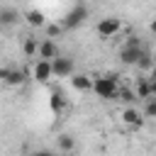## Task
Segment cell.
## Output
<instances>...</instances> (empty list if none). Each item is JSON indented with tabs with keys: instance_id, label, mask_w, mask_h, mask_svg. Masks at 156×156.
Here are the masks:
<instances>
[{
	"instance_id": "6da1fadb",
	"label": "cell",
	"mask_w": 156,
	"mask_h": 156,
	"mask_svg": "<svg viewBox=\"0 0 156 156\" xmlns=\"http://www.w3.org/2000/svg\"><path fill=\"white\" fill-rule=\"evenodd\" d=\"M93 93L102 100H112L119 95V83L115 76H98L93 78Z\"/></svg>"
},
{
	"instance_id": "7a4b0ae2",
	"label": "cell",
	"mask_w": 156,
	"mask_h": 156,
	"mask_svg": "<svg viewBox=\"0 0 156 156\" xmlns=\"http://www.w3.org/2000/svg\"><path fill=\"white\" fill-rule=\"evenodd\" d=\"M141 56H144V49H141V41H139L136 37H129L127 44L119 49V58H122V63H127V66H139Z\"/></svg>"
},
{
	"instance_id": "3957f363",
	"label": "cell",
	"mask_w": 156,
	"mask_h": 156,
	"mask_svg": "<svg viewBox=\"0 0 156 156\" xmlns=\"http://www.w3.org/2000/svg\"><path fill=\"white\" fill-rule=\"evenodd\" d=\"M85 20H88V5H85V2H78V5H73V7L63 15L61 27H63V29H76V27H80Z\"/></svg>"
},
{
	"instance_id": "277c9868",
	"label": "cell",
	"mask_w": 156,
	"mask_h": 156,
	"mask_svg": "<svg viewBox=\"0 0 156 156\" xmlns=\"http://www.w3.org/2000/svg\"><path fill=\"white\" fill-rule=\"evenodd\" d=\"M95 29H98V34H100L102 39H112V37H117V34L122 32V22H119L117 17H102Z\"/></svg>"
},
{
	"instance_id": "5b68a950",
	"label": "cell",
	"mask_w": 156,
	"mask_h": 156,
	"mask_svg": "<svg viewBox=\"0 0 156 156\" xmlns=\"http://www.w3.org/2000/svg\"><path fill=\"white\" fill-rule=\"evenodd\" d=\"M41 61H54V58H58L61 54H58V44L54 41V39H39V54H37Z\"/></svg>"
},
{
	"instance_id": "8992f818",
	"label": "cell",
	"mask_w": 156,
	"mask_h": 156,
	"mask_svg": "<svg viewBox=\"0 0 156 156\" xmlns=\"http://www.w3.org/2000/svg\"><path fill=\"white\" fill-rule=\"evenodd\" d=\"M51 71L56 78H68V76H73V61L68 56H58L51 61Z\"/></svg>"
},
{
	"instance_id": "52a82bcc",
	"label": "cell",
	"mask_w": 156,
	"mask_h": 156,
	"mask_svg": "<svg viewBox=\"0 0 156 156\" xmlns=\"http://www.w3.org/2000/svg\"><path fill=\"white\" fill-rule=\"evenodd\" d=\"M32 76H34V80H39V83H49V80L54 78L51 61H41V58H37V61H34V68H32Z\"/></svg>"
},
{
	"instance_id": "ba28073f",
	"label": "cell",
	"mask_w": 156,
	"mask_h": 156,
	"mask_svg": "<svg viewBox=\"0 0 156 156\" xmlns=\"http://www.w3.org/2000/svg\"><path fill=\"white\" fill-rule=\"evenodd\" d=\"M122 122L129 127V129H139L144 124V112H139L136 107H127L122 112Z\"/></svg>"
},
{
	"instance_id": "9c48e42d",
	"label": "cell",
	"mask_w": 156,
	"mask_h": 156,
	"mask_svg": "<svg viewBox=\"0 0 156 156\" xmlns=\"http://www.w3.org/2000/svg\"><path fill=\"white\" fill-rule=\"evenodd\" d=\"M71 85L76 90H93V78L85 73H73L71 76Z\"/></svg>"
},
{
	"instance_id": "30bf717a",
	"label": "cell",
	"mask_w": 156,
	"mask_h": 156,
	"mask_svg": "<svg viewBox=\"0 0 156 156\" xmlns=\"http://www.w3.org/2000/svg\"><path fill=\"white\" fill-rule=\"evenodd\" d=\"M20 10H15V7H0V24H15V22H20Z\"/></svg>"
},
{
	"instance_id": "8fae6325",
	"label": "cell",
	"mask_w": 156,
	"mask_h": 156,
	"mask_svg": "<svg viewBox=\"0 0 156 156\" xmlns=\"http://www.w3.org/2000/svg\"><path fill=\"white\" fill-rule=\"evenodd\" d=\"M22 17L27 20V24H29V27H41V24L46 22V17H44V12H41V10H27Z\"/></svg>"
},
{
	"instance_id": "7c38bea8",
	"label": "cell",
	"mask_w": 156,
	"mask_h": 156,
	"mask_svg": "<svg viewBox=\"0 0 156 156\" xmlns=\"http://www.w3.org/2000/svg\"><path fill=\"white\" fill-rule=\"evenodd\" d=\"M134 95H136V98H141V100H151V83H149V78H141V80H136Z\"/></svg>"
},
{
	"instance_id": "4fadbf2b",
	"label": "cell",
	"mask_w": 156,
	"mask_h": 156,
	"mask_svg": "<svg viewBox=\"0 0 156 156\" xmlns=\"http://www.w3.org/2000/svg\"><path fill=\"white\" fill-rule=\"evenodd\" d=\"M51 110H54L56 115H61V112L66 110V95H63V93H58V90L51 93Z\"/></svg>"
},
{
	"instance_id": "5bb4252c",
	"label": "cell",
	"mask_w": 156,
	"mask_h": 156,
	"mask_svg": "<svg viewBox=\"0 0 156 156\" xmlns=\"http://www.w3.org/2000/svg\"><path fill=\"white\" fill-rule=\"evenodd\" d=\"M56 144H58V151H63V154H71V151L76 149V141H73L71 134H58Z\"/></svg>"
},
{
	"instance_id": "9a60e30c",
	"label": "cell",
	"mask_w": 156,
	"mask_h": 156,
	"mask_svg": "<svg viewBox=\"0 0 156 156\" xmlns=\"http://www.w3.org/2000/svg\"><path fill=\"white\" fill-rule=\"evenodd\" d=\"M24 78H27V73H24V71H17V68H12L5 83H7V85H12V88H17V85H22V83H24Z\"/></svg>"
},
{
	"instance_id": "2e32d148",
	"label": "cell",
	"mask_w": 156,
	"mask_h": 156,
	"mask_svg": "<svg viewBox=\"0 0 156 156\" xmlns=\"http://www.w3.org/2000/svg\"><path fill=\"white\" fill-rule=\"evenodd\" d=\"M22 49H24V54H27V56H37V54H39V39H34V37H27Z\"/></svg>"
},
{
	"instance_id": "e0dca14e",
	"label": "cell",
	"mask_w": 156,
	"mask_h": 156,
	"mask_svg": "<svg viewBox=\"0 0 156 156\" xmlns=\"http://www.w3.org/2000/svg\"><path fill=\"white\" fill-rule=\"evenodd\" d=\"M144 117H156V98L146 100V105H144Z\"/></svg>"
},
{
	"instance_id": "ac0fdd59",
	"label": "cell",
	"mask_w": 156,
	"mask_h": 156,
	"mask_svg": "<svg viewBox=\"0 0 156 156\" xmlns=\"http://www.w3.org/2000/svg\"><path fill=\"white\" fill-rule=\"evenodd\" d=\"M61 32H63L61 22H58V24H49V27H46V39H54V37H56V34H61Z\"/></svg>"
},
{
	"instance_id": "d6986e66",
	"label": "cell",
	"mask_w": 156,
	"mask_h": 156,
	"mask_svg": "<svg viewBox=\"0 0 156 156\" xmlns=\"http://www.w3.org/2000/svg\"><path fill=\"white\" fill-rule=\"evenodd\" d=\"M10 71H12V68H0V80H7V76H10Z\"/></svg>"
},
{
	"instance_id": "ffe728a7",
	"label": "cell",
	"mask_w": 156,
	"mask_h": 156,
	"mask_svg": "<svg viewBox=\"0 0 156 156\" xmlns=\"http://www.w3.org/2000/svg\"><path fill=\"white\" fill-rule=\"evenodd\" d=\"M149 32H151V34H154V37H156V17H154V20H151V22H149Z\"/></svg>"
},
{
	"instance_id": "44dd1931",
	"label": "cell",
	"mask_w": 156,
	"mask_h": 156,
	"mask_svg": "<svg viewBox=\"0 0 156 156\" xmlns=\"http://www.w3.org/2000/svg\"><path fill=\"white\" fill-rule=\"evenodd\" d=\"M32 156H54V154H51V151H44V149H41V151H34Z\"/></svg>"
},
{
	"instance_id": "7402d4cb",
	"label": "cell",
	"mask_w": 156,
	"mask_h": 156,
	"mask_svg": "<svg viewBox=\"0 0 156 156\" xmlns=\"http://www.w3.org/2000/svg\"><path fill=\"white\" fill-rule=\"evenodd\" d=\"M151 83V98H156V80H149Z\"/></svg>"
},
{
	"instance_id": "603a6c76",
	"label": "cell",
	"mask_w": 156,
	"mask_h": 156,
	"mask_svg": "<svg viewBox=\"0 0 156 156\" xmlns=\"http://www.w3.org/2000/svg\"><path fill=\"white\" fill-rule=\"evenodd\" d=\"M149 80H156V63H154V68H151V76H149Z\"/></svg>"
},
{
	"instance_id": "cb8c5ba5",
	"label": "cell",
	"mask_w": 156,
	"mask_h": 156,
	"mask_svg": "<svg viewBox=\"0 0 156 156\" xmlns=\"http://www.w3.org/2000/svg\"><path fill=\"white\" fill-rule=\"evenodd\" d=\"M154 63H156V54H154Z\"/></svg>"
}]
</instances>
